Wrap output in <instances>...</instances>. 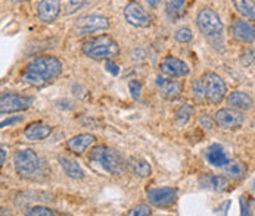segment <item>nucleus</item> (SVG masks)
Instances as JSON below:
<instances>
[{
	"label": "nucleus",
	"mask_w": 255,
	"mask_h": 216,
	"mask_svg": "<svg viewBox=\"0 0 255 216\" xmlns=\"http://www.w3.org/2000/svg\"><path fill=\"white\" fill-rule=\"evenodd\" d=\"M62 72V64L55 56H38L33 59L22 71L21 81L31 87H44L53 82Z\"/></svg>",
	"instance_id": "1"
},
{
	"label": "nucleus",
	"mask_w": 255,
	"mask_h": 216,
	"mask_svg": "<svg viewBox=\"0 0 255 216\" xmlns=\"http://www.w3.org/2000/svg\"><path fill=\"white\" fill-rule=\"evenodd\" d=\"M90 162L93 166H98L110 175L121 177L126 172V162L123 156L117 150L107 145L95 147L93 151L90 153Z\"/></svg>",
	"instance_id": "2"
},
{
	"label": "nucleus",
	"mask_w": 255,
	"mask_h": 216,
	"mask_svg": "<svg viewBox=\"0 0 255 216\" xmlns=\"http://www.w3.org/2000/svg\"><path fill=\"white\" fill-rule=\"evenodd\" d=\"M81 52L93 61H110L120 53L118 43L108 34L92 37L81 44Z\"/></svg>",
	"instance_id": "3"
},
{
	"label": "nucleus",
	"mask_w": 255,
	"mask_h": 216,
	"mask_svg": "<svg viewBox=\"0 0 255 216\" xmlns=\"http://www.w3.org/2000/svg\"><path fill=\"white\" fill-rule=\"evenodd\" d=\"M40 157L33 148H22L13 154V168L18 175L30 178L40 169Z\"/></svg>",
	"instance_id": "4"
},
{
	"label": "nucleus",
	"mask_w": 255,
	"mask_h": 216,
	"mask_svg": "<svg viewBox=\"0 0 255 216\" xmlns=\"http://www.w3.org/2000/svg\"><path fill=\"white\" fill-rule=\"evenodd\" d=\"M111 27L110 19L104 15H86L74 25V36L87 37L96 33H104Z\"/></svg>",
	"instance_id": "5"
},
{
	"label": "nucleus",
	"mask_w": 255,
	"mask_h": 216,
	"mask_svg": "<svg viewBox=\"0 0 255 216\" xmlns=\"http://www.w3.org/2000/svg\"><path fill=\"white\" fill-rule=\"evenodd\" d=\"M196 24L199 31L208 38L219 37L223 33V22L219 13H216L210 7H204L198 12L196 16Z\"/></svg>",
	"instance_id": "6"
},
{
	"label": "nucleus",
	"mask_w": 255,
	"mask_h": 216,
	"mask_svg": "<svg viewBox=\"0 0 255 216\" xmlns=\"http://www.w3.org/2000/svg\"><path fill=\"white\" fill-rule=\"evenodd\" d=\"M33 97L30 96H22V94H15V93H3L0 99V113L7 115V113H15V112H22L33 106Z\"/></svg>",
	"instance_id": "7"
},
{
	"label": "nucleus",
	"mask_w": 255,
	"mask_h": 216,
	"mask_svg": "<svg viewBox=\"0 0 255 216\" xmlns=\"http://www.w3.org/2000/svg\"><path fill=\"white\" fill-rule=\"evenodd\" d=\"M177 190L174 187H159V188H150L146 191L147 202L155 208H170L177 200Z\"/></svg>",
	"instance_id": "8"
},
{
	"label": "nucleus",
	"mask_w": 255,
	"mask_h": 216,
	"mask_svg": "<svg viewBox=\"0 0 255 216\" xmlns=\"http://www.w3.org/2000/svg\"><path fill=\"white\" fill-rule=\"evenodd\" d=\"M124 18L126 21L131 25V27H136V28H146L150 25L152 22V18L150 15L146 12V9L139 3V1H128L126 6H124Z\"/></svg>",
	"instance_id": "9"
},
{
	"label": "nucleus",
	"mask_w": 255,
	"mask_h": 216,
	"mask_svg": "<svg viewBox=\"0 0 255 216\" xmlns=\"http://www.w3.org/2000/svg\"><path fill=\"white\" fill-rule=\"evenodd\" d=\"M205 81V91H207V100L213 105H219L226 97V84L223 78L214 72H207L204 76Z\"/></svg>",
	"instance_id": "10"
},
{
	"label": "nucleus",
	"mask_w": 255,
	"mask_h": 216,
	"mask_svg": "<svg viewBox=\"0 0 255 216\" xmlns=\"http://www.w3.org/2000/svg\"><path fill=\"white\" fill-rule=\"evenodd\" d=\"M214 119L221 130H227V131L238 130L245 122V116H244L242 110L233 108H224L217 110L214 115Z\"/></svg>",
	"instance_id": "11"
},
{
	"label": "nucleus",
	"mask_w": 255,
	"mask_h": 216,
	"mask_svg": "<svg viewBox=\"0 0 255 216\" xmlns=\"http://www.w3.org/2000/svg\"><path fill=\"white\" fill-rule=\"evenodd\" d=\"M159 70L164 75H168L173 78H184L190 72L187 64L176 56H165L159 64Z\"/></svg>",
	"instance_id": "12"
},
{
	"label": "nucleus",
	"mask_w": 255,
	"mask_h": 216,
	"mask_svg": "<svg viewBox=\"0 0 255 216\" xmlns=\"http://www.w3.org/2000/svg\"><path fill=\"white\" fill-rule=\"evenodd\" d=\"M156 85L159 88V93L167 100H176L182 96L183 84L180 81L173 79V76L162 75L156 78Z\"/></svg>",
	"instance_id": "13"
},
{
	"label": "nucleus",
	"mask_w": 255,
	"mask_h": 216,
	"mask_svg": "<svg viewBox=\"0 0 255 216\" xmlns=\"http://www.w3.org/2000/svg\"><path fill=\"white\" fill-rule=\"evenodd\" d=\"M61 13V0H40L37 4V18L44 24H52Z\"/></svg>",
	"instance_id": "14"
},
{
	"label": "nucleus",
	"mask_w": 255,
	"mask_h": 216,
	"mask_svg": "<svg viewBox=\"0 0 255 216\" xmlns=\"http://www.w3.org/2000/svg\"><path fill=\"white\" fill-rule=\"evenodd\" d=\"M230 33L235 40H238L241 43L251 44L255 41V27L245 21H235L230 28Z\"/></svg>",
	"instance_id": "15"
},
{
	"label": "nucleus",
	"mask_w": 255,
	"mask_h": 216,
	"mask_svg": "<svg viewBox=\"0 0 255 216\" xmlns=\"http://www.w3.org/2000/svg\"><path fill=\"white\" fill-rule=\"evenodd\" d=\"M95 142L96 139L93 134H78L67 140V148L74 154H83L95 144Z\"/></svg>",
	"instance_id": "16"
},
{
	"label": "nucleus",
	"mask_w": 255,
	"mask_h": 216,
	"mask_svg": "<svg viewBox=\"0 0 255 216\" xmlns=\"http://www.w3.org/2000/svg\"><path fill=\"white\" fill-rule=\"evenodd\" d=\"M52 131L53 128L50 125H46L43 122H33L24 130V136L30 142H38V140L47 139L52 134Z\"/></svg>",
	"instance_id": "17"
},
{
	"label": "nucleus",
	"mask_w": 255,
	"mask_h": 216,
	"mask_svg": "<svg viewBox=\"0 0 255 216\" xmlns=\"http://www.w3.org/2000/svg\"><path fill=\"white\" fill-rule=\"evenodd\" d=\"M227 105L229 108L238 109V110H250L254 106V99L245 93V91H233L227 97Z\"/></svg>",
	"instance_id": "18"
},
{
	"label": "nucleus",
	"mask_w": 255,
	"mask_h": 216,
	"mask_svg": "<svg viewBox=\"0 0 255 216\" xmlns=\"http://www.w3.org/2000/svg\"><path fill=\"white\" fill-rule=\"evenodd\" d=\"M207 160L210 165H213L216 168H224L230 162L227 153L224 151V148L220 144H213L207 148Z\"/></svg>",
	"instance_id": "19"
},
{
	"label": "nucleus",
	"mask_w": 255,
	"mask_h": 216,
	"mask_svg": "<svg viewBox=\"0 0 255 216\" xmlns=\"http://www.w3.org/2000/svg\"><path fill=\"white\" fill-rule=\"evenodd\" d=\"M58 162H59L62 171L65 172V175H68L70 178H73V180H83L84 178V171L77 160H74L68 156H59Z\"/></svg>",
	"instance_id": "20"
},
{
	"label": "nucleus",
	"mask_w": 255,
	"mask_h": 216,
	"mask_svg": "<svg viewBox=\"0 0 255 216\" xmlns=\"http://www.w3.org/2000/svg\"><path fill=\"white\" fill-rule=\"evenodd\" d=\"M127 165H128V169L131 171V174L139 178H147L152 174L150 163L142 157H131Z\"/></svg>",
	"instance_id": "21"
},
{
	"label": "nucleus",
	"mask_w": 255,
	"mask_h": 216,
	"mask_svg": "<svg viewBox=\"0 0 255 216\" xmlns=\"http://www.w3.org/2000/svg\"><path fill=\"white\" fill-rule=\"evenodd\" d=\"M201 185L204 188H210V190H214V191H226L229 190V181L226 180L224 177H220V175H204L201 178Z\"/></svg>",
	"instance_id": "22"
},
{
	"label": "nucleus",
	"mask_w": 255,
	"mask_h": 216,
	"mask_svg": "<svg viewBox=\"0 0 255 216\" xmlns=\"http://www.w3.org/2000/svg\"><path fill=\"white\" fill-rule=\"evenodd\" d=\"M224 172L227 177L230 178H235V180H241L247 175L248 172V168L244 162H239V160H235V162H229L226 166H224Z\"/></svg>",
	"instance_id": "23"
},
{
	"label": "nucleus",
	"mask_w": 255,
	"mask_h": 216,
	"mask_svg": "<svg viewBox=\"0 0 255 216\" xmlns=\"http://www.w3.org/2000/svg\"><path fill=\"white\" fill-rule=\"evenodd\" d=\"M233 4L242 16L255 21V3L253 0H233Z\"/></svg>",
	"instance_id": "24"
},
{
	"label": "nucleus",
	"mask_w": 255,
	"mask_h": 216,
	"mask_svg": "<svg viewBox=\"0 0 255 216\" xmlns=\"http://www.w3.org/2000/svg\"><path fill=\"white\" fill-rule=\"evenodd\" d=\"M187 0H168L167 1V13L171 18H180L186 10Z\"/></svg>",
	"instance_id": "25"
},
{
	"label": "nucleus",
	"mask_w": 255,
	"mask_h": 216,
	"mask_svg": "<svg viewBox=\"0 0 255 216\" xmlns=\"http://www.w3.org/2000/svg\"><path fill=\"white\" fill-rule=\"evenodd\" d=\"M193 112H195L193 106H190V105L184 103V105H182L180 108L176 110V113H174V119H176V122H177L179 125H186V124L190 121V118L193 116Z\"/></svg>",
	"instance_id": "26"
},
{
	"label": "nucleus",
	"mask_w": 255,
	"mask_h": 216,
	"mask_svg": "<svg viewBox=\"0 0 255 216\" xmlns=\"http://www.w3.org/2000/svg\"><path fill=\"white\" fill-rule=\"evenodd\" d=\"M192 96L196 102H204L207 99V91H205V81L204 78H199L193 81L192 84Z\"/></svg>",
	"instance_id": "27"
},
{
	"label": "nucleus",
	"mask_w": 255,
	"mask_h": 216,
	"mask_svg": "<svg viewBox=\"0 0 255 216\" xmlns=\"http://www.w3.org/2000/svg\"><path fill=\"white\" fill-rule=\"evenodd\" d=\"M174 38H176V41H179V43H189V41H192V38H193V34H192V30L190 28H187V27H182V28H179L176 33H174Z\"/></svg>",
	"instance_id": "28"
},
{
	"label": "nucleus",
	"mask_w": 255,
	"mask_h": 216,
	"mask_svg": "<svg viewBox=\"0 0 255 216\" xmlns=\"http://www.w3.org/2000/svg\"><path fill=\"white\" fill-rule=\"evenodd\" d=\"M89 0H68L65 4V15H73L77 10H80Z\"/></svg>",
	"instance_id": "29"
},
{
	"label": "nucleus",
	"mask_w": 255,
	"mask_h": 216,
	"mask_svg": "<svg viewBox=\"0 0 255 216\" xmlns=\"http://www.w3.org/2000/svg\"><path fill=\"white\" fill-rule=\"evenodd\" d=\"M28 216H55L56 212L49 209V208H44V206H36V208H31L28 212H27Z\"/></svg>",
	"instance_id": "30"
},
{
	"label": "nucleus",
	"mask_w": 255,
	"mask_h": 216,
	"mask_svg": "<svg viewBox=\"0 0 255 216\" xmlns=\"http://www.w3.org/2000/svg\"><path fill=\"white\" fill-rule=\"evenodd\" d=\"M127 215L128 216H149V215H152V211H150V208H149L147 205H137L136 208L130 209V211L127 212Z\"/></svg>",
	"instance_id": "31"
},
{
	"label": "nucleus",
	"mask_w": 255,
	"mask_h": 216,
	"mask_svg": "<svg viewBox=\"0 0 255 216\" xmlns=\"http://www.w3.org/2000/svg\"><path fill=\"white\" fill-rule=\"evenodd\" d=\"M128 90H130V93H131V97H133V99H139L140 91H142V84H140L139 81L133 79V81H130V82H128Z\"/></svg>",
	"instance_id": "32"
},
{
	"label": "nucleus",
	"mask_w": 255,
	"mask_h": 216,
	"mask_svg": "<svg viewBox=\"0 0 255 216\" xmlns=\"http://www.w3.org/2000/svg\"><path fill=\"white\" fill-rule=\"evenodd\" d=\"M199 122H201V125H202L204 128H207V130H211V128L214 127V124H216V119H213L210 115H202Z\"/></svg>",
	"instance_id": "33"
},
{
	"label": "nucleus",
	"mask_w": 255,
	"mask_h": 216,
	"mask_svg": "<svg viewBox=\"0 0 255 216\" xmlns=\"http://www.w3.org/2000/svg\"><path fill=\"white\" fill-rule=\"evenodd\" d=\"M255 59V52L254 50H247L244 55H242V58H241V61H244L242 64L244 65H250V64H253Z\"/></svg>",
	"instance_id": "34"
},
{
	"label": "nucleus",
	"mask_w": 255,
	"mask_h": 216,
	"mask_svg": "<svg viewBox=\"0 0 255 216\" xmlns=\"http://www.w3.org/2000/svg\"><path fill=\"white\" fill-rule=\"evenodd\" d=\"M24 119V116H15V118H10V119H6V121H1V128L4 127H9L12 124H18Z\"/></svg>",
	"instance_id": "35"
},
{
	"label": "nucleus",
	"mask_w": 255,
	"mask_h": 216,
	"mask_svg": "<svg viewBox=\"0 0 255 216\" xmlns=\"http://www.w3.org/2000/svg\"><path fill=\"white\" fill-rule=\"evenodd\" d=\"M241 208H242V212H241L242 215H251V212H250V205H248V202H247V197H241Z\"/></svg>",
	"instance_id": "36"
},
{
	"label": "nucleus",
	"mask_w": 255,
	"mask_h": 216,
	"mask_svg": "<svg viewBox=\"0 0 255 216\" xmlns=\"http://www.w3.org/2000/svg\"><path fill=\"white\" fill-rule=\"evenodd\" d=\"M105 68H107V71L112 73V75H118L120 73V68H118V65H115L114 62H111L108 61L107 64H105Z\"/></svg>",
	"instance_id": "37"
},
{
	"label": "nucleus",
	"mask_w": 255,
	"mask_h": 216,
	"mask_svg": "<svg viewBox=\"0 0 255 216\" xmlns=\"http://www.w3.org/2000/svg\"><path fill=\"white\" fill-rule=\"evenodd\" d=\"M6 157H7L6 148H4V147H1V150H0V166H3V165H4V162H6Z\"/></svg>",
	"instance_id": "38"
},
{
	"label": "nucleus",
	"mask_w": 255,
	"mask_h": 216,
	"mask_svg": "<svg viewBox=\"0 0 255 216\" xmlns=\"http://www.w3.org/2000/svg\"><path fill=\"white\" fill-rule=\"evenodd\" d=\"M146 1H147V4H149L150 7H156L162 0H146Z\"/></svg>",
	"instance_id": "39"
},
{
	"label": "nucleus",
	"mask_w": 255,
	"mask_h": 216,
	"mask_svg": "<svg viewBox=\"0 0 255 216\" xmlns=\"http://www.w3.org/2000/svg\"><path fill=\"white\" fill-rule=\"evenodd\" d=\"M10 3H22V1H28V0H9Z\"/></svg>",
	"instance_id": "40"
},
{
	"label": "nucleus",
	"mask_w": 255,
	"mask_h": 216,
	"mask_svg": "<svg viewBox=\"0 0 255 216\" xmlns=\"http://www.w3.org/2000/svg\"><path fill=\"white\" fill-rule=\"evenodd\" d=\"M253 188H254V191H255V181L253 182Z\"/></svg>",
	"instance_id": "41"
}]
</instances>
